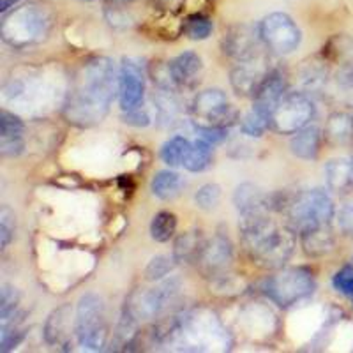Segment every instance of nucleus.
Segmentation results:
<instances>
[{
	"label": "nucleus",
	"mask_w": 353,
	"mask_h": 353,
	"mask_svg": "<svg viewBox=\"0 0 353 353\" xmlns=\"http://www.w3.org/2000/svg\"><path fill=\"white\" fill-rule=\"evenodd\" d=\"M115 96H119V74L113 61L96 57L83 62L72 74L62 113L69 124L92 128L108 115Z\"/></svg>",
	"instance_id": "obj_1"
},
{
	"label": "nucleus",
	"mask_w": 353,
	"mask_h": 353,
	"mask_svg": "<svg viewBox=\"0 0 353 353\" xmlns=\"http://www.w3.org/2000/svg\"><path fill=\"white\" fill-rule=\"evenodd\" d=\"M242 245L251 260L263 269L277 270L285 267L295 249V237L290 228L279 230L269 212L241 216L239 223Z\"/></svg>",
	"instance_id": "obj_2"
},
{
	"label": "nucleus",
	"mask_w": 353,
	"mask_h": 353,
	"mask_svg": "<svg viewBox=\"0 0 353 353\" xmlns=\"http://www.w3.org/2000/svg\"><path fill=\"white\" fill-rule=\"evenodd\" d=\"M53 27V14L46 6H18L0 23V36L12 48H27L46 39Z\"/></svg>",
	"instance_id": "obj_3"
},
{
	"label": "nucleus",
	"mask_w": 353,
	"mask_h": 353,
	"mask_svg": "<svg viewBox=\"0 0 353 353\" xmlns=\"http://www.w3.org/2000/svg\"><path fill=\"white\" fill-rule=\"evenodd\" d=\"M334 212L336 210L332 198L323 189H311L293 194L285 210L288 228L295 233L330 225Z\"/></svg>",
	"instance_id": "obj_4"
},
{
	"label": "nucleus",
	"mask_w": 353,
	"mask_h": 353,
	"mask_svg": "<svg viewBox=\"0 0 353 353\" xmlns=\"http://www.w3.org/2000/svg\"><path fill=\"white\" fill-rule=\"evenodd\" d=\"M77 341L87 352H99L108 339L105 301L97 293H85L80 299L74 318Z\"/></svg>",
	"instance_id": "obj_5"
},
{
	"label": "nucleus",
	"mask_w": 353,
	"mask_h": 353,
	"mask_svg": "<svg viewBox=\"0 0 353 353\" xmlns=\"http://www.w3.org/2000/svg\"><path fill=\"white\" fill-rule=\"evenodd\" d=\"M316 288L314 274L305 267L281 269L265 283L267 297L279 307H290L305 301Z\"/></svg>",
	"instance_id": "obj_6"
},
{
	"label": "nucleus",
	"mask_w": 353,
	"mask_h": 353,
	"mask_svg": "<svg viewBox=\"0 0 353 353\" xmlns=\"http://www.w3.org/2000/svg\"><path fill=\"white\" fill-rule=\"evenodd\" d=\"M182 285L176 277L163 279L157 286L150 290H137L128 297L124 305V313L132 316L137 321L152 320L163 314L181 293Z\"/></svg>",
	"instance_id": "obj_7"
},
{
	"label": "nucleus",
	"mask_w": 353,
	"mask_h": 353,
	"mask_svg": "<svg viewBox=\"0 0 353 353\" xmlns=\"http://www.w3.org/2000/svg\"><path fill=\"white\" fill-rule=\"evenodd\" d=\"M191 115L194 125L203 128H226L237 124L239 112L230 105L228 97L219 88H207L191 103Z\"/></svg>",
	"instance_id": "obj_8"
},
{
	"label": "nucleus",
	"mask_w": 353,
	"mask_h": 353,
	"mask_svg": "<svg viewBox=\"0 0 353 353\" xmlns=\"http://www.w3.org/2000/svg\"><path fill=\"white\" fill-rule=\"evenodd\" d=\"M314 103L304 92H286L270 117V129L279 134H295L314 119Z\"/></svg>",
	"instance_id": "obj_9"
},
{
	"label": "nucleus",
	"mask_w": 353,
	"mask_h": 353,
	"mask_svg": "<svg viewBox=\"0 0 353 353\" xmlns=\"http://www.w3.org/2000/svg\"><path fill=\"white\" fill-rule=\"evenodd\" d=\"M261 43L277 55H288L299 48L302 32L299 25L286 12H272L258 23Z\"/></svg>",
	"instance_id": "obj_10"
},
{
	"label": "nucleus",
	"mask_w": 353,
	"mask_h": 353,
	"mask_svg": "<svg viewBox=\"0 0 353 353\" xmlns=\"http://www.w3.org/2000/svg\"><path fill=\"white\" fill-rule=\"evenodd\" d=\"M145 101V65L138 59H122L119 71V103L122 112L137 110Z\"/></svg>",
	"instance_id": "obj_11"
},
{
	"label": "nucleus",
	"mask_w": 353,
	"mask_h": 353,
	"mask_svg": "<svg viewBox=\"0 0 353 353\" xmlns=\"http://www.w3.org/2000/svg\"><path fill=\"white\" fill-rule=\"evenodd\" d=\"M261 46H263V43H261L258 27L253 28L249 25H233L221 39L223 53L237 62L260 59Z\"/></svg>",
	"instance_id": "obj_12"
},
{
	"label": "nucleus",
	"mask_w": 353,
	"mask_h": 353,
	"mask_svg": "<svg viewBox=\"0 0 353 353\" xmlns=\"http://www.w3.org/2000/svg\"><path fill=\"white\" fill-rule=\"evenodd\" d=\"M232 261L233 245L228 235L216 233L210 241H207L203 253L196 263L200 265V270L205 276L210 277V279H217V277L228 274Z\"/></svg>",
	"instance_id": "obj_13"
},
{
	"label": "nucleus",
	"mask_w": 353,
	"mask_h": 353,
	"mask_svg": "<svg viewBox=\"0 0 353 353\" xmlns=\"http://www.w3.org/2000/svg\"><path fill=\"white\" fill-rule=\"evenodd\" d=\"M270 69L272 68L265 64L261 61V57L260 59H253V61L237 62V65L230 71V85L239 96L253 99L260 85L263 83V80L270 72Z\"/></svg>",
	"instance_id": "obj_14"
},
{
	"label": "nucleus",
	"mask_w": 353,
	"mask_h": 353,
	"mask_svg": "<svg viewBox=\"0 0 353 353\" xmlns=\"http://www.w3.org/2000/svg\"><path fill=\"white\" fill-rule=\"evenodd\" d=\"M286 90H288L286 77L279 69L272 68L269 74H267V78L263 80V83L258 88V92L254 94L253 108L272 117V112L276 110L277 103L286 96Z\"/></svg>",
	"instance_id": "obj_15"
},
{
	"label": "nucleus",
	"mask_w": 353,
	"mask_h": 353,
	"mask_svg": "<svg viewBox=\"0 0 353 353\" xmlns=\"http://www.w3.org/2000/svg\"><path fill=\"white\" fill-rule=\"evenodd\" d=\"M25 125L20 117L6 110L0 112V154L4 157H17L23 152Z\"/></svg>",
	"instance_id": "obj_16"
},
{
	"label": "nucleus",
	"mask_w": 353,
	"mask_h": 353,
	"mask_svg": "<svg viewBox=\"0 0 353 353\" xmlns=\"http://www.w3.org/2000/svg\"><path fill=\"white\" fill-rule=\"evenodd\" d=\"M233 205L239 216H251V214L270 212L269 194H265L258 185L244 182L233 193Z\"/></svg>",
	"instance_id": "obj_17"
},
{
	"label": "nucleus",
	"mask_w": 353,
	"mask_h": 353,
	"mask_svg": "<svg viewBox=\"0 0 353 353\" xmlns=\"http://www.w3.org/2000/svg\"><path fill=\"white\" fill-rule=\"evenodd\" d=\"M170 74L175 87H191L196 83L203 64L201 57L194 52H184L168 62Z\"/></svg>",
	"instance_id": "obj_18"
},
{
	"label": "nucleus",
	"mask_w": 353,
	"mask_h": 353,
	"mask_svg": "<svg viewBox=\"0 0 353 353\" xmlns=\"http://www.w3.org/2000/svg\"><path fill=\"white\" fill-rule=\"evenodd\" d=\"M207 241L203 239L201 230H189L181 233L173 242V258L176 263H193L200 260Z\"/></svg>",
	"instance_id": "obj_19"
},
{
	"label": "nucleus",
	"mask_w": 353,
	"mask_h": 353,
	"mask_svg": "<svg viewBox=\"0 0 353 353\" xmlns=\"http://www.w3.org/2000/svg\"><path fill=\"white\" fill-rule=\"evenodd\" d=\"M321 129L318 125H307L301 129L290 140V149L293 156L304 161H314L320 154Z\"/></svg>",
	"instance_id": "obj_20"
},
{
	"label": "nucleus",
	"mask_w": 353,
	"mask_h": 353,
	"mask_svg": "<svg viewBox=\"0 0 353 353\" xmlns=\"http://www.w3.org/2000/svg\"><path fill=\"white\" fill-rule=\"evenodd\" d=\"M301 235V244L304 253L311 258L325 256L334 248V235L330 232V225L318 226V228L305 230L299 233Z\"/></svg>",
	"instance_id": "obj_21"
},
{
	"label": "nucleus",
	"mask_w": 353,
	"mask_h": 353,
	"mask_svg": "<svg viewBox=\"0 0 353 353\" xmlns=\"http://www.w3.org/2000/svg\"><path fill=\"white\" fill-rule=\"evenodd\" d=\"M69 318H71V305L62 304L61 307L53 309L50 316L44 321V339L48 345H61L68 337Z\"/></svg>",
	"instance_id": "obj_22"
},
{
	"label": "nucleus",
	"mask_w": 353,
	"mask_h": 353,
	"mask_svg": "<svg viewBox=\"0 0 353 353\" xmlns=\"http://www.w3.org/2000/svg\"><path fill=\"white\" fill-rule=\"evenodd\" d=\"M325 179L329 189L345 193L353 188V159H332L325 165Z\"/></svg>",
	"instance_id": "obj_23"
},
{
	"label": "nucleus",
	"mask_w": 353,
	"mask_h": 353,
	"mask_svg": "<svg viewBox=\"0 0 353 353\" xmlns=\"http://www.w3.org/2000/svg\"><path fill=\"white\" fill-rule=\"evenodd\" d=\"M182 188H184V179L176 172L172 170H163L154 175L152 182H150V191L156 198L163 201H170L181 194Z\"/></svg>",
	"instance_id": "obj_24"
},
{
	"label": "nucleus",
	"mask_w": 353,
	"mask_h": 353,
	"mask_svg": "<svg viewBox=\"0 0 353 353\" xmlns=\"http://www.w3.org/2000/svg\"><path fill=\"white\" fill-rule=\"evenodd\" d=\"M214 145H210L209 141L196 138V140L191 143V149H189L188 159L184 163V168L191 173H201L205 170H209L212 166L214 161Z\"/></svg>",
	"instance_id": "obj_25"
},
{
	"label": "nucleus",
	"mask_w": 353,
	"mask_h": 353,
	"mask_svg": "<svg viewBox=\"0 0 353 353\" xmlns=\"http://www.w3.org/2000/svg\"><path fill=\"white\" fill-rule=\"evenodd\" d=\"M189 149H191V141L188 138L173 137L161 147V159L170 168H179V166H184Z\"/></svg>",
	"instance_id": "obj_26"
},
{
	"label": "nucleus",
	"mask_w": 353,
	"mask_h": 353,
	"mask_svg": "<svg viewBox=\"0 0 353 353\" xmlns=\"http://www.w3.org/2000/svg\"><path fill=\"white\" fill-rule=\"evenodd\" d=\"M325 137L332 143H345L353 137L352 115L346 113H334L329 117L325 125Z\"/></svg>",
	"instance_id": "obj_27"
},
{
	"label": "nucleus",
	"mask_w": 353,
	"mask_h": 353,
	"mask_svg": "<svg viewBox=\"0 0 353 353\" xmlns=\"http://www.w3.org/2000/svg\"><path fill=\"white\" fill-rule=\"evenodd\" d=\"M176 232V216L168 210H161L150 223V237L156 242H168Z\"/></svg>",
	"instance_id": "obj_28"
},
{
	"label": "nucleus",
	"mask_w": 353,
	"mask_h": 353,
	"mask_svg": "<svg viewBox=\"0 0 353 353\" xmlns=\"http://www.w3.org/2000/svg\"><path fill=\"white\" fill-rule=\"evenodd\" d=\"M267 129H270V115L256 108H251V112L245 113L241 119V131L245 137L260 138Z\"/></svg>",
	"instance_id": "obj_29"
},
{
	"label": "nucleus",
	"mask_w": 353,
	"mask_h": 353,
	"mask_svg": "<svg viewBox=\"0 0 353 353\" xmlns=\"http://www.w3.org/2000/svg\"><path fill=\"white\" fill-rule=\"evenodd\" d=\"M154 103H156V112L157 119L161 122H173L176 119V113H179V101L175 97V90H163L159 88V92L154 96Z\"/></svg>",
	"instance_id": "obj_30"
},
{
	"label": "nucleus",
	"mask_w": 353,
	"mask_h": 353,
	"mask_svg": "<svg viewBox=\"0 0 353 353\" xmlns=\"http://www.w3.org/2000/svg\"><path fill=\"white\" fill-rule=\"evenodd\" d=\"M175 265L176 260L173 258V254L172 256H168V254H157L145 267V277L149 281H163L168 274L173 272Z\"/></svg>",
	"instance_id": "obj_31"
},
{
	"label": "nucleus",
	"mask_w": 353,
	"mask_h": 353,
	"mask_svg": "<svg viewBox=\"0 0 353 353\" xmlns=\"http://www.w3.org/2000/svg\"><path fill=\"white\" fill-rule=\"evenodd\" d=\"M221 196H223L221 185L210 182V184H203L198 189L196 194H194V203H196V207L200 210L210 212V210H214L219 205Z\"/></svg>",
	"instance_id": "obj_32"
},
{
	"label": "nucleus",
	"mask_w": 353,
	"mask_h": 353,
	"mask_svg": "<svg viewBox=\"0 0 353 353\" xmlns=\"http://www.w3.org/2000/svg\"><path fill=\"white\" fill-rule=\"evenodd\" d=\"M14 230H17V217L8 205H2L0 209V245L2 249L8 248L14 239Z\"/></svg>",
	"instance_id": "obj_33"
},
{
	"label": "nucleus",
	"mask_w": 353,
	"mask_h": 353,
	"mask_svg": "<svg viewBox=\"0 0 353 353\" xmlns=\"http://www.w3.org/2000/svg\"><path fill=\"white\" fill-rule=\"evenodd\" d=\"M185 34H188L189 39L193 41H203L212 34V21L205 17H193L188 20L185 25Z\"/></svg>",
	"instance_id": "obj_34"
},
{
	"label": "nucleus",
	"mask_w": 353,
	"mask_h": 353,
	"mask_svg": "<svg viewBox=\"0 0 353 353\" xmlns=\"http://www.w3.org/2000/svg\"><path fill=\"white\" fill-rule=\"evenodd\" d=\"M325 77L327 72L320 68V64H318V62H311V64L304 65V69L301 71L302 87H304L305 90H314V88L323 85Z\"/></svg>",
	"instance_id": "obj_35"
},
{
	"label": "nucleus",
	"mask_w": 353,
	"mask_h": 353,
	"mask_svg": "<svg viewBox=\"0 0 353 353\" xmlns=\"http://www.w3.org/2000/svg\"><path fill=\"white\" fill-rule=\"evenodd\" d=\"M332 285L339 293L353 297V265H345L343 269L337 270Z\"/></svg>",
	"instance_id": "obj_36"
},
{
	"label": "nucleus",
	"mask_w": 353,
	"mask_h": 353,
	"mask_svg": "<svg viewBox=\"0 0 353 353\" xmlns=\"http://www.w3.org/2000/svg\"><path fill=\"white\" fill-rule=\"evenodd\" d=\"M122 121L132 128H147L150 125L152 119H150L149 110L145 106H140L137 110H129V112H122Z\"/></svg>",
	"instance_id": "obj_37"
},
{
	"label": "nucleus",
	"mask_w": 353,
	"mask_h": 353,
	"mask_svg": "<svg viewBox=\"0 0 353 353\" xmlns=\"http://www.w3.org/2000/svg\"><path fill=\"white\" fill-rule=\"evenodd\" d=\"M198 138L209 141L210 145H217L225 141L228 137V129L226 128H203V125H194Z\"/></svg>",
	"instance_id": "obj_38"
},
{
	"label": "nucleus",
	"mask_w": 353,
	"mask_h": 353,
	"mask_svg": "<svg viewBox=\"0 0 353 353\" xmlns=\"http://www.w3.org/2000/svg\"><path fill=\"white\" fill-rule=\"evenodd\" d=\"M339 225L345 232H353V201L343 207L339 212Z\"/></svg>",
	"instance_id": "obj_39"
},
{
	"label": "nucleus",
	"mask_w": 353,
	"mask_h": 353,
	"mask_svg": "<svg viewBox=\"0 0 353 353\" xmlns=\"http://www.w3.org/2000/svg\"><path fill=\"white\" fill-rule=\"evenodd\" d=\"M337 83H341L343 87H353V62H348L337 71Z\"/></svg>",
	"instance_id": "obj_40"
},
{
	"label": "nucleus",
	"mask_w": 353,
	"mask_h": 353,
	"mask_svg": "<svg viewBox=\"0 0 353 353\" xmlns=\"http://www.w3.org/2000/svg\"><path fill=\"white\" fill-rule=\"evenodd\" d=\"M115 2H131V0H115Z\"/></svg>",
	"instance_id": "obj_41"
},
{
	"label": "nucleus",
	"mask_w": 353,
	"mask_h": 353,
	"mask_svg": "<svg viewBox=\"0 0 353 353\" xmlns=\"http://www.w3.org/2000/svg\"><path fill=\"white\" fill-rule=\"evenodd\" d=\"M352 121H353V112H352Z\"/></svg>",
	"instance_id": "obj_42"
}]
</instances>
